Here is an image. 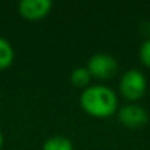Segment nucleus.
Listing matches in <instances>:
<instances>
[{"mask_svg":"<svg viewBox=\"0 0 150 150\" xmlns=\"http://www.w3.org/2000/svg\"><path fill=\"white\" fill-rule=\"evenodd\" d=\"M80 105L90 116L107 119L117 111V95L107 86L95 84L84 88L80 95Z\"/></svg>","mask_w":150,"mask_h":150,"instance_id":"nucleus-1","label":"nucleus"},{"mask_svg":"<svg viewBox=\"0 0 150 150\" xmlns=\"http://www.w3.org/2000/svg\"><path fill=\"white\" fill-rule=\"evenodd\" d=\"M146 86L148 82L145 75L136 69L125 71L120 79V91L124 98L130 101H136L142 98L145 95Z\"/></svg>","mask_w":150,"mask_h":150,"instance_id":"nucleus-2","label":"nucleus"},{"mask_svg":"<svg viewBox=\"0 0 150 150\" xmlns=\"http://www.w3.org/2000/svg\"><path fill=\"white\" fill-rule=\"evenodd\" d=\"M87 69L91 76L98 79H109L117 74L119 63L112 55L105 53H96L88 59Z\"/></svg>","mask_w":150,"mask_h":150,"instance_id":"nucleus-3","label":"nucleus"},{"mask_svg":"<svg viewBox=\"0 0 150 150\" xmlns=\"http://www.w3.org/2000/svg\"><path fill=\"white\" fill-rule=\"evenodd\" d=\"M53 3L50 0H21L18 3V13L30 21L41 20L49 15Z\"/></svg>","mask_w":150,"mask_h":150,"instance_id":"nucleus-4","label":"nucleus"},{"mask_svg":"<svg viewBox=\"0 0 150 150\" xmlns=\"http://www.w3.org/2000/svg\"><path fill=\"white\" fill-rule=\"evenodd\" d=\"M119 121L130 129L142 128L148 122V112L140 105L127 104L119 111Z\"/></svg>","mask_w":150,"mask_h":150,"instance_id":"nucleus-5","label":"nucleus"},{"mask_svg":"<svg viewBox=\"0 0 150 150\" xmlns=\"http://www.w3.org/2000/svg\"><path fill=\"white\" fill-rule=\"evenodd\" d=\"M42 150H74V146L65 136H53L44 142Z\"/></svg>","mask_w":150,"mask_h":150,"instance_id":"nucleus-6","label":"nucleus"},{"mask_svg":"<svg viewBox=\"0 0 150 150\" xmlns=\"http://www.w3.org/2000/svg\"><path fill=\"white\" fill-rule=\"evenodd\" d=\"M13 58H15V52L11 42L0 36V70L9 67L13 62Z\"/></svg>","mask_w":150,"mask_h":150,"instance_id":"nucleus-7","label":"nucleus"},{"mask_svg":"<svg viewBox=\"0 0 150 150\" xmlns=\"http://www.w3.org/2000/svg\"><path fill=\"white\" fill-rule=\"evenodd\" d=\"M91 74L88 71L87 67H76L73 70L70 76V80L73 83V86L79 88H87L88 84L91 82Z\"/></svg>","mask_w":150,"mask_h":150,"instance_id":"nucleus-8","label":"nucleus"},{"mask_svg":"<svg viewBox=\"0 0 150 150\" xmlns=\"http://www.w3.org/2000/svg\"><path fill=\"white\" fill-rule=\"evenodd\" d=\"M140 59L146 67H150V38L146 40L140 47Z\"/></svg>","mask_w":150,"mask_h":150,"instance_id":"nucleus-9","label":"nucleus"},{"mask_svg":"<svg viewBox=\"0 0 150 150\" xmlns=\"http://www.w3.org/2000/svg\"><path fill=\"white\" fill-rule=\"evenodd\" d=\"M3 144H4V136H3V133H1V130H0V149H1V146H3Z\"/></svg>","mask_w":150,"mask_h":150,"instance_id":"nucleus-10","label":"nucleus"}]
</instances>
